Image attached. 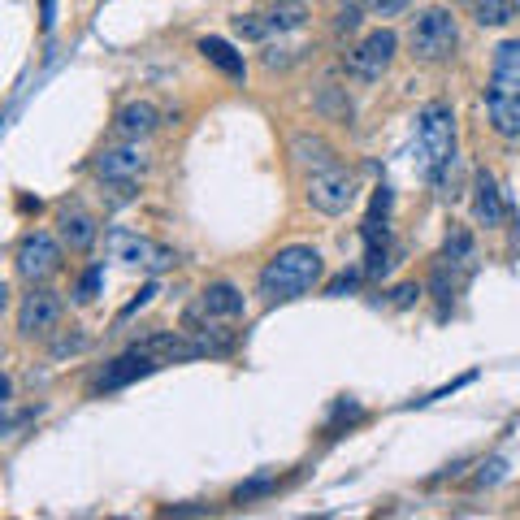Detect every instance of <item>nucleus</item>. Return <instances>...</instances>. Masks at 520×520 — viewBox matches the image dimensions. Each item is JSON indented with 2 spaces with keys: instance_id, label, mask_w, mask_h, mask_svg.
<instances>
[{
  "instance_id": "obj_1",
  "label": "nucleus",
  "mask_w": 520,
  "mask_h": 520,
  "mask_svg": "<svg viewBox=\"0 0 520 520\" xmlns=\"http://www.w3.org/2000/svg\"><path fill=\"white\" fill-rule=\"evenodd\" d=\"M321 273H325V265H321L317 247L291 243V247H282L265 269H260V295H265L269 304H286V299L308 295L312 286L321 282Z\"/></svg>"
},
{
  "instance_id": "obj_2",
  "label": "nucleus",
  "mask_w": 520,
  "mask_h": 520,
  "mask_svg": "<svg viewBox=\"0 0 520 520\" xmlns=\"http://www.w3.org/2000/svg\"><path fill=\"white\" fill-rule=\"evenodd\" d=\"M455 152V113L447 100H429L416 117V174L438 182Z\"/></svg>"
},
{
  "instance_id": "obj_3",
  "label": "nucleus",
  "mask_w": 520,
  "mask_h": 520,
  "mask_svg": "<svg viewBox=\"0 0 520 520\" xmlns=\"http://www.w3.org/2000/svg\"><path fill=\"white\" fill-rule=\"evenodd\" d=\"M455 39H460V26H455L451 9H425L412 18L408 44L416 61H447L455 52Z\"/></svg>"
},
{
  "instance_id": "obj_4",
  "label": "nucleus",
  "mask_w": 520,
  "mask_h": 520,
  "mask_svg": "<svg viewBox=\"0 0 520 520\" xmlns=\"http://www.w3.org/2000/svg\"><path fill=\"white\" fill-rule=\"evenodd\" d=\"M395 48H399V35L390 31V26H377V31H369L360 39L356 48H347V74L356 78V83H377L390 61H395Z\"/></svg>"
},
{
  "instance_id": "obj_5",
  "label": "nucleus",
  "mask_w": 520,
  "mask_h": 520,
  "mask_svg": "<svg viewBox=\"0 0 520 520\" xmlns=\"http://www.w3.org/2000/svg\"><path fill=\"white\" fill-rule=\"evenodd\" d=\"M351 200H356V178H351L347 169L325 165V169H317V174L308 178V204L317 208V213L338 217V213H347L351 208Z\"/></svg>"
},
{
  "instance_id": "obj_6",
  "label": "nucleus",
  "mask_w": 520,
  "mask_h": 520,
  "mask_svg": "<svg viewBox=\"0 0 520 520\" xmlns=\"http://www.w3.org/2000/svg\"><path fill=\"white\" fill-rule=\"evenodd\" d=\"M109 252H113V260L143 265V269H152V273H161V269H169L178 260L169 247L143 239V234H130V230H109Z\"/></svg>"
},
{
  "instance_id": "obj_7",
  "label": "nucleus",
  "mask_w": 520,
  "mask_h": 520,
  "mask_svg": "<svg viewBox=\"0 0 520 520\" xmlns=\"http://www.w3.org/2000/svg\"><path fill=\"white\" fill-rule=\"evenodd\" d=\"M57 265H61V243L52 239L48 230H35V234H26V239L18 243V273L26 282L52 278Z\"/></svg>"
},
{
  "instance_id": "obj_8",
  "label": "nucleus",
  "mask_w": 520,
  "mask_h": 520,
  "mask_svg": "<svg viewBox=\"0 0 520 520\" xmlns=\"http://www.w3.org/2000/svg\"><path fill=\"white\" fill-rule=\"evenodd\" d=\"M57 321H61V299L57 291H44V286H31V295H22V304H18V330L26 338H44L57 330Z\"/></svg>"
},
{
  "instance_id": "obj_9",
  "label": "nucleus",
  "mask_w": 520,
  "mask_h": 520,
  "mask_svg": "<svg viewBox=\"0 0 520 520\" xmlns=\"http://www.w3.org/2000/svg\"><path fill=\"white\" fill-rule=\"evenodd\" d=\"M148 174V152L139 143H122V148H104L96 156V178L100 182H139Z\"/></svg>"
},
{
  "instance_id": "obj_10",
  "label": "nucleus",
  "mask_w": 520,
  "mask_h": 520,
  "mask_svg": "<svg viewBox=\"0 0 520 520\" xmlns=\"http://www.w3.org/2000/svg\"><path fill=\"white\" fill-rule=\"evenodd\" d=\"M486 96H503V100H520V39H503L494 48V65H490V87Z\"/></svg>"
},
{
  "instance_id": "obj_11",
  "label": "nucleus",
  "mask_w": 520,
  "mask_h": 520,
  "mask_svg": "<svg viewBox=\"0 0 520 520\" xmlns=\"http://www.w3.org/2000/svg\"><path fill=\"white\" fill-rule=\"evenodd\" d=\"M152 369H161V360L148 356V351H139V347H130L122 360H113L109 369H104L96 377V390H113V386H126V382H135V377L143 373H152Z\"/></svg>"
},
{
  "instance_id": "obj_12",
  "label": "nucleus",
  "mask_w": 520,
  "mask_h": 520,
  "mask_svg": "<svg viewBox=\"0 0 520 520\" xmlns=\"http://www.w3.org/2000/svg\"><path fill=\"white\" fill-rule=\"evenodd\" d=\"M473 217L481 221V226H503V217H507V204H503V195L499 187H494V178L481 169L477 182H473Z\"/></svg>"
},
{
  "instance_id": "obj_13",
  "label": "nucleus",
  "mask_w": 520,
  "mask_h": 520,
  "mask_svg": "<svg viewBox=\"0 0 520 520\" xmlns=\"http://www.w3.org/2000/svg\"><path fill=\"white\" fill-rule=\"evenodd\" d=\"M156 122H161V113H156L148 100H135V104H126V109L117 113L113 130H117L122 139H130V143H139V139H148V135H152Z\"/></svg>"
},
{
  "instance_id": "obj_14",
  "label": "nucleus",
  "mask_w": 520,
  "mask_h": 520,
  "mask_svg": "<svg viewBox=\"0 0 520 520\" xmlns=\"http://www.w3.org/2000/svg\"><path fill=\"white\" fill-rule=\"evenodd\" d=\"M96 217L83 213V208H65L61 213V243L70 247V252H87L91 243H96Z\"/></svg>"
},
{
  "instance_id": "obj_15",
  "label": "nucleus",
  "mask_w": 520,
  "mask_h": 520,
  "mask_svg": "<svg viewBox=\"0 0 520 520\" xmlns=\"http://www.w3.org/2000/svg\"><path fill=\"white\" fill-rule=\"evenodd\" d=\"M200 308L204 312H213V317H243V295H239V286H230V282H213V286H204L200 291Z\"/></svg>"
},
{
  "instance_id": "obj_16",
  "label": "nucleus",
  "mask_w": 520,
  "mask_h": 520,
  "mask_svg": "<svg viewBox=\"0 0 520 520\" xmlns=\"http://www.w3.org/2000/svg\"><path fill=\"white\" fill-rule=\"evenodd\" d=\"M200 52H204V61H208V65H217L221 74H230V78H243V74H247L243 52H234V48L226 44V39L208 35V39H200Z\"/></svg>"
},
{
  "instance_id": "obj_17",
  "label": "nucleus",
  "mask_w": 520,
  "mask_h": 520,
  "mask_svg": "<svg viewBox=\"0 0 520 520\" xmlns=\"http://www.w3.org/2000/svg\"><path fill=\"white\" fill-rule=\"evenodd\" d=\"M486 113L499 139H520V100H503V96H486Z\"/></svg>"
},
{
  "instance_id": "obj_18",
  "label": "nucleus",
  "mask_w": 520,
  "mask_h": 520,
  "mask_svg": "<svg viewBox=\"0 0 520 520\" xmlns=\"http://www.w3.org/2000/svg\"><path fill=\"white\" fill-rule=\"evenodd\" d=\"M265 22H269V31L273 35H286V31H299V26L308 22V5L304 0H278L269 13H265Z\"/></svg>"
},
{
  "instance_id": "obj_19",
  "label": "nucleus",
  "mask_w": 520,
  "mask_h": 520,
  "mask_svg": "<svg viewBox=\"0 0 520 520\" xmlns=\"http://www.w3.org/2000/svg\"><path fill=\"white\" fill-rule=\"evenodd\" d=\"M473 13H477V26H507L516 18L512 0H473Z\"/></svg>"
},
{
  "instance_id": "obj_20",
  "label": "nucleus",
  "mask_w": 520,
  "mask_h": 520,
  "mask_svg": "<svg viewBox=\"0 0 520 520\" xmlns=\"http://www.w3.org/2000/svg\"><path fill=\"white\" fill-rule=\"evenodd\" d=\"M291 152H295V156H299V161H304V165H317V169L334 165V161H330V148H325L321 139H308V135H295Z\"/></svg>"
},
{
  "instance_id": "obj_21",
  "label": "nucleus",
  "mask_w": 520,
  "mask_h": 520,
  "mask_svg": "<svg viewBox=\"0 0 520 520\" xmlns=\"http://www.w3.org/2000/svg\"><path fill=\"white\" fill-rule=\"evenodd\" d=\"M234 31H239L243 39H269V22H265V13H247V18H234Z\"/></svg>"
},
{
  "instance_id": "obj_22",
  "label": "nucleus",
  "mask_w": 520,
  "mask_h": 520,
  "mask_svg": "<svg viewBox=\"0 0 520 520\" xmlns=\"http://www.w3.org/2000/svg\"><path fill=\"white\" fill-rule=\"evenodd\" d=\"M100 278H104L100 265H96V269H87V273H83V282H78V299H91V295H96V291H100Z\"/></svg>"
},
{
  "instance_id": "obj_23",
  "label": "nucleus",
  "mask_w": 520,
  "mask_h": 520,
  "mask_svg": "<svg viewBox=\"0 0 520 520\" xmlns=\"http://www.w3.org/2000/svg\"><path fill=\"white\" fill-rule=\"evenodd\" d=\"M408 0H369V13L373 18H390V13H399Z\"/></svg>"
},
{
  "instance_id": "obj_24",
  "label": "nucleus",
  "mask_w": 520,
  "mask_h": 520,
  "mask_svg": "<svg viewBox=\"0 0 520 520\" xmlns=\"http://www.w3.org/2000/svg\"><path fill=\"white\" fill-rule=\"evenodd\" d=\"M447 256L455 260V256H468V234L464 230H455L451 239H447Z\"/></svg>"
},
{
  "instance_id": "obj_25",
  "label": "nucleus",
  "mask_w": 520,
  "mask_h": 520,
  "mask_svg": "<svg viewBox=\"0 0 520 520\" xmlns=\"http://www.w3.org/2000/svg\"><path fill=\"white\" fill-rule=\"evenodd\" d=\"M39 22H44V31H52V22H57V0H39Z\"/></svg>"
},
{
  "instance_id": "obj_26",
  "label": "nucleus",
  "mask_w": 520,
  "mask_h": 520,
  "mask_svg": "<svg viewBox=\"0 0 520 520\" xmlns=\"http://www.w3.org/2000/svg\"><path fill=\"white\" fill-rule=\"evenodd\" d=\"M356 26H360V9H343V13H338V31H356Z\"/></svg>"
},
{
  "instance_id": "obj_27",
  "label": "nucleus",
  "mask_w": 520,
  "mask_h": 520,
  "mask_svg": "<svg viewBox=\"0 0 520 520\" xmlns=\"http://www.w3.org/2000/svg\"><path fill=\"white\" fill-rule=\"evenodd\" d=\"M351 286H356V273H343L338 282H330V295H347Z\"/></svg>"
},
{
  "instance_id": "obj_28",
  "label": "nucleus",
  "mask_w": 520,
  "mask_h": 520,
  "mask_svg": "<svg viewBox=\"0 0 520 520\" xmlns=\"http://www.w3.org/2000/svg\"><path fill=\"white\" fill-rule=\"evenodd\" d=\"M416 295H421V291H416V286H399V291H395V304H412Z\"/></svg>"
}]
</instances>
